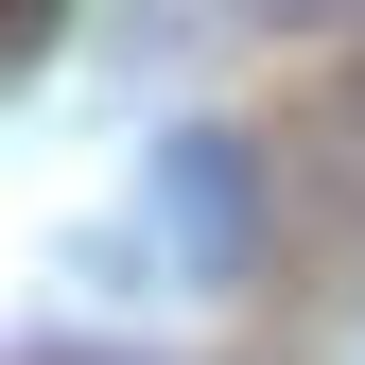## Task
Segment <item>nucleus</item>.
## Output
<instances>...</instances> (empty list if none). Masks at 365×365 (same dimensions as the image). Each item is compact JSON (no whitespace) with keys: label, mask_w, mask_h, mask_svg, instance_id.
Returning <instances> with one entry per match:
<instances>
[{"label":"nucleus","mask_w":365,"mask_h":365,"mask_svg":"<svg viewBox=\"0 0 365 365\" xmlns=\"http://www.w3.org/2000/svg\"><path fill=\"white\" fill-rule=\"evenodd\" d=\"M0 18H18V53H53V18H70V0H0Z\"/></svg>","instance_id":"f03ea898"},{"label":"nucleus","mask_w":365,"mask_h":365,"mask_svg":"<svg viewBox=\"0 0 365 365\" xmlns=\"http://www.w3.org/2000/svg\"><path fill=\"white\" fill-rule=\"evenodd\" d=\"M157 244H174V279H261V157L244 140H209V122H174L157 140Z\"/></svg>","instance_id":"f257e3e1"}]
</instances>
